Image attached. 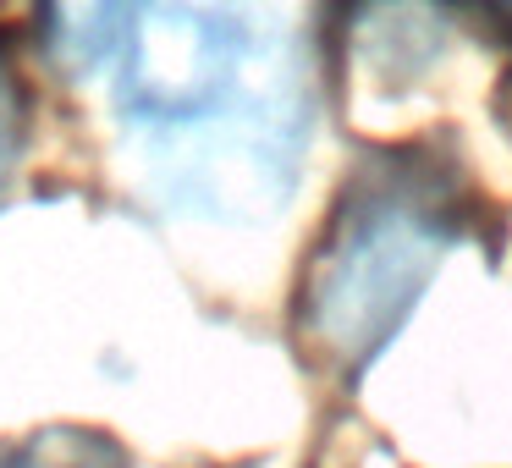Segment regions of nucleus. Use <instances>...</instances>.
I'll return each instance as SVG.
<instances>
[{"label": "nucleus", "mask_w": 512, "mask_h": 468, "mask_svg": "<svg viewBox=\"0 0 512 468\" xmlns=\"http://www.w3.org/2000/svg\"><path fill=\"white\" fill-rule=\"evenodd\" d=\"M23 127H28V111H23V78H17L12 56L0 50V199L17 177V160H23Z\"/></svg>", "instance_id": "5"}, {"label": "nucleus", "mask_w": 512, "mask_h": 468, "mask_svg": "<svg viewBox=\"0 0 512 468\" xmlns=\"http://www.w3.org/2000/svg\"><path fill=\"white\" fill-rule=\"evenodd\" d=\"M0 468H133L111 435L94 430H39L0 446Z\"/></svg>", "instance_id": "4"}, {"label": "nucleus", "mask_w": 512, "mask_h": 468, "mask_svg": "<svg viewBox=\"0 0 512 468\" xmlns=\"http://www.w3.org/2000/svg\"><path fill=\"white\" fill-rule=\"evenodd\" d=\"M116 67L138 177L155 199L226 226L287 204L303 116L276 28L221 0H149Z\"/></svg>", "instance_id": "1"}, {"label": "nucleus", "mask_w": 512, "mask_h": 468, "mask_svg": "<svg viewBox=\"0 0 512 468\" xmlns=\"http://www.w3.org/2000/svg\"><path fill=\"white\" fill-rule=\"evenodd\" d=\"M463 232L452 171L424 155H380L342 188L303 259L292 336L325 380H358L408 325Z\"/></svg>", "instance_id": "2"}, {"label": "nucleus", "mask_w": 512, "mask_h": 468, "mask_svg": "<svg viewBox=\"0 0 512 468\" xmlns=\"http://www.w3.org/2000/svg\"><path fill=\"white\" fill-rule=\"evenodd\" d=\"M144 12L149 0H45V45L56 67L89 78L127 56Z\"/></svg>", "instance_id": "3"}, {"label": "nucleus", "mask_w": 512, "mask_h": 468, "mask_svg": "<svg viewBox=\"0 0 512 468\" xmlns=\"http://www.w3.org/2000/svg\"><path fill=\"white\" fill-rule=\"evenodd\" d=\"M490 6H496L501 17H512V0H490Z\"/></svg>", "instance_id": "6"}]
</instances>
